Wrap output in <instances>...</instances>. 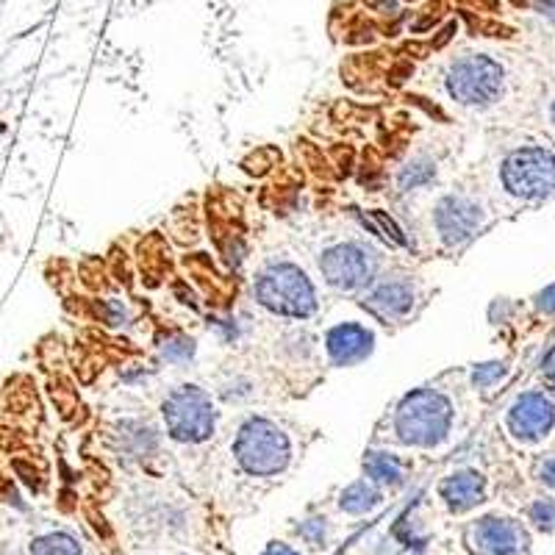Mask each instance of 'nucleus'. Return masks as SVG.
<instances>
[{
  "label": "nucleus",
  "mask_w": 555,
  "mask_h": 555,
  "mask_svg": "<svg viewBox=\"0 0 555 555\" xmlns=\"http://www.w3.org/2000/svg\"><path fill=\"white\" fill-rule=\"evenodd\" d=\"M453 425H456V408L450 403V397L431 386L408 392L392 414V433L397 442L417 450L442 447L450 439Z\"/></svg>",
  "instance_id": "f257e3e1"
},
{
  "label": "nucleus",
  "mask_w": 555,
  "mask_h": 555,
  "mask_svg": "<svg viewBox=\"0 0 555 555\" xmlns=\"http://www.w3.org/2000/svg\"><path fill=\"white\" fill-rule=\"evenodd\" d=\"M253 297L261 309L284 320H309L320 309L314 281L295 261L272 259L253 281Z\"/></svg>",
  "instance_id": "f03ea898"
},
{
  "label": "nucleus",
  "mask_w": 555,
  "mask_h": 555,
  "mask_svg": "<svg viewBox=\"0 0 555 555\" xmlns=\"http://www.w3.org/2000/svg\"><path fill=\"white\" fill-rule=\"evenodd\" d=\"M234 458L247 475L270 478L289 467L292 442L278 422L267 417H247L236 431Z\"/></svg>",
  "instance_id": "7ed1b4c3"
},
{
  "label": "nucleus",
  "mask_w": 555,
  "mask_h": 555,
  "mask_svg": "<svg viewBox=\"0 0 555 555\" xmlns=\"http://www.w3.org/2000/svg\"><path fill=\"white\" fill-rule=\"evenodd\" d=\"M506 89V70L503 64L486 53H467L450 62L444 73V92L447 98L467 106V109H486L494 106Z\"/></svg>",
  "instance_id": "20e7f679"
},
{
  "label": "nucleus",
  "mask_w": 555,
  "mask_h": 555,
  "mask_svg": "<svg viewBox=\"0 0 555 555\" xmlns=\"http://www.w3.org/2000/svg\"><path fill=\"white\" fill-rule=\"evenodd\" d=\"M161 420L175 442L203 444L217 431V408L206 389H200L195 383H184L164 397Z\"/></svg>",
  "instance_id": "39448f33"
},
{
  "label": "nucleus",
  "mask_w": 555,
  "mask_h": 555,
  "mask_svg": "<svg viewBox=\"0 0 555 555\" xmlns=\"http://www.w3.org/2000/svg\"><path fill=\"white\" fill-rule=\"evenodd\" d=\"M320 275L333 292L353 295L364 292L378 278V253L364 242H336L325 247L317 259Z\"/></svg>",
  "instance_id": "423d86ee"
},
{
  "label": "nucleus",
  "mask_w": 555,
  "mask_h": 555,
  "mask_svg": "<svg viewBox=\"0 0 555 555\" xmlns=\"http://www.w3.org/2000/svg\"><path fill=\"white\" fill-rule=\"evenodd\" d=\"M500 181L511 198L536 203L555 192V156L544 148L511 150L500 164Z\"/></svg>",
  "instance_id": "0eeeda50"
},
{
  "label": "nucleus",
  "mask_w": 555,
  "mask_h": 555,
  "mask_svg": "<svg viewBox=\"0 0 555 555\" xmlns=\"http://www.w3.org/2000/svg\"><path fill=\"white\" fill-rule=\"evenodd\" d=\"M467 547L475 555H531L528 531L511 517H481L467 528Z\"/></svg>",
  "instance_id": "6e6552de"
},
{
  "label": "nucleus",
  "mask_w": 555,
  "mask_h": 555,
  "mask_svg": "<svg viewBox=\"0 0 555 555\" xmlns=\"http://www.w3.org/2000/svg\"><path fill=\"white\" fill-rule=\"evenodd\" d=\"M486 222V211L467 195H444L433 206V228L444 247H461L478 234Z\"/></svg>",
  "instance_id": "1a4fd4ad"
},
{
  "label": "nucleus",
  "mask_w": 555,
  "mask_h": 555,
  "mask_svg": "<svg viewBox=\"0 0 555 555\" xmlns=\"http://www.w3.org/2000/svg\"><path fill=\"white\" fill-rule=\"evenodd\" d=\"M506 425L517 442H542L555 425V397L547 392H525L508 408Z\"/></svg>",
  "instance_id": "9d476101"
},
{
  "label": "nucleus",
  "mask_w": 555,
  "mask_h": 555,
  "mask_svg": "<svg viewBox=\"0 0 555 555\" xmlns=\"http://www.w3.org/2000/svg\"><path fill=\"white\" fill-rule=\"evenodd\" d=\"M414 303H417V289L406 275H392V278L386 275L381 281L375 278V284L367 289V295L361 300V306L381 322L406 320L414 311Z\"/></svg>",
  "instance_id": "9b49d317"
},
{
  "label": "nucleus",
  "mask_w": 555,
  "mask_h": 555,
  "mask_svg": "<svg viewBox=\"0 0 555 555\" xmlns=\"http://www.w3.org/2000/svg\"><path fill=\"white\" fill-rule=\"evenodd\" d=\"M325 356L331 367H356L375 350V333L361 322H339L325 333Z\"/></svg>",
  "instance_id": "f8f14e48"
},
{
  "label": "nucleus",
  "mask_w": 555,
  "mask_h": 555,
  "mask_svg": "<svg viewBox=\"0 0 555 555\" xmlns=\"http://www.w3.org/2000/svg\"><path fill=\"white\" fill-rule=\"evenodd\" d=\"M439 497L453 514H467L486 500V478L478 469H456L439 483Z\"/></svg>",
  "instance_id": "ddd939ff"
},
{
  "label": "nucleus",
  "mask_w": 555,
  "mask_h": 555,
  "mask_svg": "<svg viewBox=\"0 0 555 555\" xmlns=\"http://www.w3.org/2000/svg\"><path fill=\"white\" fill-rule=\"evenodd\" d=\"M364 475L375 486H400L406 481V461L389 450H370L364 456Z\"/></svg>",
  "instance_id": "4468645a"
},
{
  "label": "nucleus",
  "mask_w": 555,
  "mask_h": 555,
  "mask_svg": "<svg viewBox=\"0 0 555 555\" xmlns=\"http://www.w3.org/2000/svg\"><path fill=\"white\" fill-rule=\"evenodd\" d=\"M381 500V489L364 478V481L350 483L345 492L339 494V508H342L345 514L361 517V514H370L375 506H381Z\"/></svg>",
  "instance_id": "2eb2a0df"
},
{
  "label": "nucleus",
  "mask_w": 555,
  "mask_h": 555,
  "mask_svg": "<svg viewBox=\"0 0 555 555\" xmlns=\"http://www.w3.org/2000/svg\"><path fill=\"white\" fill-rule=\"evenodd\" d=\"M431 181H436V161L428 159V156H414L408 161L406 167L397 175V186L403 192H411V189H422Z\"/></svg>",
  "instance_id": "dca6fc26"
},
{
  "label": "nucleus",
  "mask_w": 555,
  "mask_h": 555,
  "mask_svg": "<svg viewBox=\"0 0 555 555\" xmlns=\"http://www.w3.org/2000/svg\"><path fill=\"white\" fill-rule=\"evenodd\" d=\"M31 555H84L70 533H45L31 544Z\"/></svg>",
  "instance_id": "f3484780"
},
{
  "label": "nucleus",
  "mask_w": 555,
  "mask_h": 555,
  "mask_svg": "<svg viewBox=\"0 0 555 555\" xmlns=\"http://www.w3.org/2000/svg\"><path fill=\"white\" fill-rule=\"evenodd\" d=\"M508 375L506 361H486V364H475L469 372V381L475 389H492L494 383H500Z\"/></svg>",
  "instance_id": "a211bd4d"
},
{
  "label": "nucleus",
  "mask_w": 555,
  "mask_h": 555,
  "mask_svg": "<svg viewBox=\"0 0 555 555\" xmlns=\"http://www.w3.org/2000/svg\"><path fill=\"white\" fill-rule=\"evenodd\" d=\"M195 356V342L184 336V333H173V336H167L164 339V345H161V358H167V361H173V364H184L189 358Z\"/></svg>",
  "instance_id": "6ab92c4d"
},
{
  "label": "nucleus",
  "mask_w": 555,
  "mask_h": 555,
  "mask_svg": "<svg viewBox=\"0 0 555 555\" xmlns=\"http://www.w3.org/2000/svg\"><path fill=\"white\" fill-rule=\"evenodd\" d=\"M531 522L544 533H553L555 531V500L550 497H542V500H536L531 506Z\"/></svg>",
  "instance_id": "aec40b11"
},
{
  "label": "nucleus",
  "mask_w": 555,
  "mask_h": 555,
  "mask_svg": "<svg viewBox=\"0 0 555 555\" xmlns=\"http://www.w3.org/2000/svg\"><path fill=\"white\" fill-rule=\"evenodd\" d=\"M536 309L542 314H555V284L536 295Z\"/></svg>",
  "instance_id": "412c9836"
},
{
  "label": "nucleus",
  "mask_w": 555,
  "mask_h": 555,
  "mask_svg": "<svg viewBox=\"0 0 555 555\" xmlns=\"http://www.w3.org/2000/svg\"><path fill=\"white\" fill-rule=\"evenodd\" d=\"M539 478H542L544 486L555 489V458H547V461H542V467H539Z\"/></svg>",
  "instance_id": "4be33fe9"
},
{
  "label": "nucleus",
  "mask_w": 555,
  "mask_h": 555,
  "mask_svg": "<svg viewBox=\"0 0 555 555\" xmlns=\"http://www.w3.org/2000/svg\"><path fill=\"white\" fill-rule=\"evenodd\" d=\"M261 555H300V553L292 550V547H286V544H270V547H267Z\"/></svg>",
  "instance_id": "5701e85b"
},
{
  "label": "nucleus",
  "mask_w": 555,
  "mask_h": 555,
  "mask_svg": "<svg viewBox=\"0 0 555 555\" xmlns=\"http://www.w3.org/2000/svg\"><path fill=\"white\" fill-rule=\"evenodd\" d=\"M544 378L555 386V350L544 358Z\"/></svg>",
  "instance_id": "b1692460"
},
{
  "label": "nucleus",
  "mask_w": 555,
  "mask_h": 555,
  "mask_svg": "<svg viewBox=\"0 0 555 555\" xmlns=\"http://www.w3.org/2000/svg\"><path fill=\"white\" fill-rule=\"evenodd\" d=\"M553 123H555V103H553Z\"/></svg>",
  "instance_id": "393cba45"
}]
</instances>
